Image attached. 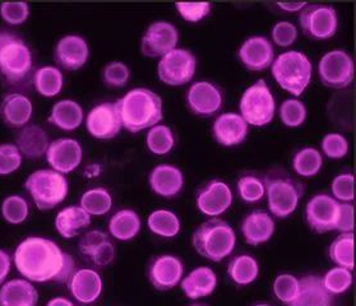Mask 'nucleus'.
Returning a JSON list of instances; mask_svg holds the SVG:
<instances>
[{"mask_svg":"<svg viewBox=\"0 0 356 306\" xmlns=\"http://www.w3.org/2000/svg\"><path fill=\"white\" fill-rule=\"evenodd\" d=\"M330 258L337 267L354 269V234H341L330 246Z\"/></svg>","mask_w":356,"mask_h":306,"instance_id":"nucleus-37","label":"nucleus"},{"mask_svg":"<svg viewBox=\"0 0 356 306\" xmlns=\"http://www.w3.org/2000/svg\"><path fill=\"white\" fill-rule=\"evenodd\" d=\"M181 291L191 300L209 298L217 287V275L209 267H198L186 275L181 282Z\"/></svg>","mask_w":356,"mask_h":306,"instance_id":"nucleus-27","label":"nucleus"},{"mask_svg":"<svg viewBox=\"0 0 356 306\" xmlns=\"http://www.w3.org/2000/svg\"><path fill=\"white\" fill-rule=\"evenodd\" d=\"M302 32L313 40H327L339 29L337 12L330 6H305L299 17Z\"/></svg>","mask_w":356,"mask_h":306,"instance_id":"nucleus-11","label":"nucleus"},{"mask_svg":"<svg viewBox=\"0 0 356 306\" xmlns=\"http://www.w3.org/2000/svg\"><path fill=\"white\" fill-rule=\"evenodd\" d=\"M151 191L163 198H174L184 188V174L172 165H157L148 176Z\"/></svg>","mask_w":356,"mask_h":306,"instance_id":"nucleus-24","label":"nucleus"},{"mask_svg":"<svg viewBox=\"0 0 356 306\" xmlns=\"http://www.w3.org/2000/svg\"><path fill=\"white\" fill-rule=\"evenodd\" d=\"M175 7L179 15H181L186 22L197 23L206 18L211 12L209 3H177Z\"/></svg>","mask_w":356,"mask_h":306,"instance_id":"nucleus-51","label":"nucleus"},{"mask_svg":"<svg viewBox=\"0 0 356 306\" xmlns=\"http://www.w3.org/2000/svg\"><path fill=\"white\" fill-rule=\"evenodd\" d=\"M29 203L21 195H9L1 204V214L10 225H19L29 217Z\"/></svg>","mask_w":356,"mask_h":306,"instance_id":"nucleus-43","label":"nucleus"},{"mask_svg":"<svg viewBox=\"0 0 356 306\" xmlns=\"http://www.w3.org/2000/svg\"><path fill=\"white\" fill-rule=\"evenodd\" d=\"M268 209L277 218H286L294 214L304 195V186L286 174L272 172L264 176Z\"/></svg>","mask_w":356,"mask_h":306,"instance_id":"nucleus-6","label":"nucleus"},{"mask_svg":"<svg viewBox=\"0 0 356 306\" xmlns=\"http://www.w3.org/2000/svg\"><path fill=\"white\" fill-rule=\"evenodd\" d=\"M22 157L16 145H0V176L16 172L22 165Z\"/></svg>","mask_w":356,"mask_h":306,"instance_id":"nucleus-46","label":"nucleus"},{"mask_svg":"<svg viewBox=\"0 0 356 306\" xmlns=\"http://www.w3.org/2000/svg\"><path fill=\"white\" fill-rule=\"evenodd\" d=\"M90 56V47L85 38L68 35L55 46V61L67 70H78L85 65Z\"/></svg>","mask_w":356,"mask_h":306,"instance_id":"nucleus-22","label":"nucleus"},{"mask_svg":"<svg viewBox=\"0 0 356 306\" xmlns=\"http://www.w3.org/2000/svg\"><path fill=\"white\" fill-rule=\"evenodd\" d=\"M289 306H332L330 295L319 275H304L299 280V292Z\"/></svg>","mask_w":356,"mask_h":306,"instance_id":"nucleus-28","label":"nucleus"},{"mask_svg":"<svg viewBox=\"0 0 356 306\" xmlns=\"http://www.w3.org/2000/svg\"><path fill=\"white\" fill-rule=\"evenodd\" d=\"M354 230V206L350 203H340V214L336 225V231L341 234L353 232Z\"/></svg>","mask_w":356,"mask_h":306,"instance_id":"nucleus-53","label":"nucleus"},{"mask_svg":"<svg viewBox=\"0 0 356 306\" xmlns=\"http://www.w3.org/2000/svg\"><path fill=\"white\" fill-rule=\"evenodd\" d=\"M32 53L22 38L0 32V73L12 84L22 83L31 73Z\"/></svg>","mask_w":356,"mask_h":306,"instance_id":"nucleus-7","label":"nucleus"},{"mask_svg":"<svg viewBox=\"0 0 356 306\" xmlns=\"http://www.w3.org/2000/svg\"><path fill=\"white\" fill-rule=\"evenodd\" d=\"M178 29L170 22L156 21L151 23L140 41V51L148 58H163V55L177 49Z\"/></svg>","mask_w":356,"mask_h":306,"instance_id":"nucleus-13","label":"nucleus"},{"mask_svg":"<svg viewBox=\"0 0 356 306\" xmlns=\"http://www.w3.org/2000/svg\"><path fill=\"white\" fill-rule=\"evenodd\" d=\"M271 67L272 76L280 87L293 96H300L309 86L313 68L309 58L302 51L290 50L280 54Z\"/></svg>","mask_w":356,"mask_h":306,"instance_id":"nucleus-4","label":"nucleus"},{"mask_svg":"<svg viewBox=\"0 0 356 306\" xmlns=\"http://www.w3.org/2000/svg\"><path fill=\"white\" fill-rule=\"evenodd\" d=\"M238 195L245 203H258L266 195V185L264 177L253 175V174H244L239 177L236 184Z\"/></svg>","mask_w":356,"mask_h":306,"instance_id":"nucleus-41","label":"nucleus"},{"mask_svg":"<svg viewBox=\"0 0 356 306\" xmlns=\"http://www.w3.org/2000/svg\"><path fill=\"white\" fill-rule=\"evenodd\" d=\"M277 6H279L282 10H285V12H299V10H302V8L307 6V3H277Z\"/></svg>","mask_w":356,"mask_h":306,"instance_id":"nucleus-55","label":"nucleus"},{"mask_svg":"<svg viewBox=\"0 0 356 306\" xmlns=\"http://www.w3.org/2000/svg\"><path fill=\"white\" fill-rule=\"evenodd\" d=\"M238 56L245 68L253 72H261L271 67L275 61V51L268 38L252 36L243 42Z\"/></svg>","mask_w":356,"mask_h":306,"instance_id":"nucleus-21","label":"nucleus"},{"mask_svg":"<svg viewBox=\"0 0 356 306\" xmlns=\"http://www.w3.org/2000/svg\"><path fill=\"white\" fill-rule=\"evenodd\" d=\"M323 165L321 152L316 148H302L293 159V168L298 175L302 177H312L317 175Z\"/></svg>","mask_w":356,"mask_h":306,"instance_id":"nucleus-39","label":"nucleus"},{"mask_svg":"<svg viewBox=\"0 0 356 306\" xmlns=\"http://www.w3.org/2000/svg\"><path fill=\"white\" fill-rule=\"evenodd\" d=\"M0 15L9 24H22L30 15V7L27 3H3Z\"/></svg>","mask_w":356,"mask_h":306,"instance_id":"nucleus-50","label":"nucleus"},{"mask_svg":"<svg viewBox=\"0 0 356 306\" xmlns=\"http://www.w3.org/2000/svg\"><path fill=\"white\" fill-rule=\"evenodd\" d=\"M26 191L40 211H49L59 206L68 195L70 184L67 177L53 168L33 171L26 179Z\"/></svg>","mask_w":356,"mask_h":306,"instance_id":"nucleus-5","label":"nucleus"},{"mask_svg":"<svg viewBox=\"0 0 356 306\" xmlns=\"http://www.w3.org/2000/svg\"><path fill=\"white\" fill-rule=\"evenodd\" d=\"M83 108L73 101V99H62L55 104L51 113L49 115V122H51L59 129L72 130L77 129L83 122Z\"/></svg>","mask_w":356,"mask_h":306,"instance_id":"nucleus-32","label":"nucleus"},{"mask_svg":"<svg viewBox=\"0 0 356 306\" xmlns=\"http://www.w3.org/2000/svg\"><path fill=\"white\" fill-rule=\"evenodd\" d=\"M79 204L90 216L99 217L110 212L113 197L105 188H93L85 191Z\"/></svg>","mask_w":356,"mask_h":306,"instance_id":"nucleus-38","label":"nucleus"},{"mask_svg":"<svg viewBox=\"0 0 356 306\" xmlns=\"http://www.w3.org/2000/svg\"><path fill=\"white\" fill-rule=\"evenodd\" d=\"M252 306H272L270 304H267V303H256V304H253Z\"/></svg>","mask_w":356,"mask_h":306,"instance_id":"nucleus-58","label":"nucleus"},{"mask_svg":"<svg viewBox=\"0 0 356 306\" xmlns=\"http://www.w3.org/2000/svg\"><path fill=\"white\" fill-rule=\"evenodd\" d=\"M116 105L122 125L131 133L151 129L163 120V99L148 88H133Z\"/></svg>","mask_w":356,"mask_h":306,"instance_id":"nucleus-2","label":"nucleus"},{"mask_svg":"<svg viewBox=\"0 0 356 306\" xmlns=\"http://www.w3.org/2000/svg\"><path fill=\"white\" fill-rule=\"evenodd\" d=\"M272 290L279 301L289 305L294 301L299 292V280L290 273H282L276 277Z\"/></svg>","mask_w":356,"mask_h":306,"instance_id":"nucleus-45","label":"nucleus"},{"mask_svg":"<svg viewBox=\"0 0 356 306\" xmlns=\"http://www.w3.org/2000/svg\"><path fill=\"white\" fill-rule=\"evenodd\" d=\"M340 214L339 200L321 193L309 199L305 207V217L310 229L318 234H325L336 230Z\"/></svg>","mask_w":356,"mask_h":306,"instance_id":"nucleus-12","label":"nucleus"},{"mask_svg":"<svg viewBox=\"0 0 356 306\" xmlns=\"http://www.w3.org/2000/svg\"><path fill=\"white\" fill-rule=\"evenodd\" d=\"M67 283L70 295L85 305L97 301L104 289L100 273L92 268L76 269Z\"/></svg>","mask_w":356,"mask_h":306,"instance_id":"nucleus-20","label":"nucleus"},{"mask_svg":"<svg viewBox=\"0 0 356 306\" xmlns=\"http://www.w3.org/2000/svg\"><path fill=\"white\" fill-rule=\"evenodd\" d=\"M122 127L116 102H104L93 107L86 119V128L96 139H113Z\"/></svg>","mask_w":356,"mask_h":306,"instance_id":"nucleus-17","label":"nucleus"},{"mask_svg":"<svg viewBox=\"0 0 356 306\" xmlns=\"http://www.w3.org/2000/svg\"><path fill=\"white\" fill-rule=\"evenodd\" d=\"M45 156L51 168L64 175L74 171L81 165L83 150L76 139L59 138L50 143Z\"/></svg>","mask_w":356,"mask_h":306,"instance_id":"nucleus-18","label":"nucleus"},{"mask_svg":"<svg viewBox=\"0 0 356 306\" xmlns=\"http://www.w3.org/2000/svg\"><path fill=\"white\" fill-rule=\"evenodd\" d=\"M33 106L31 99L22 93H10L1 102L0 114L6 124L15 128L26 127L31 120Z\"/></svg>","mask_w":356,"mask_h":306,"instance_id":"nucleus-29","label":"nucleus"},{"mask_svg":"<svg viewBox=\"0 0 356 306\" xmlns=\"http://www.w3.org/2000/svg\"><path fill=\"white\" fill-rule=\"evenodd\" d=\"M272 38L276 45L282 47L293 45L298 38V29L294 23L287 21L276 23L272 29Z\"/></svg>","mask_w":356,"mask_h":306,"instance_id":"nucleus-52","label":"nucleus"},{"mask_svg":"<svg viewBox=\"0 0 356 306\" xmlns=\"http://www.w3.org/2000/svg\"><path fill=\"white\" fill-rule=\"evenodd\" d=\"M322 150L330 159H343L348 152V139L340 133H330L322 139Z\"/></svg>","mask_w":356,"mask_h":306,"instance_id":"nucleus-49","label":"nucleus"},{"mask_svg":"<svg viewBox=\"0 0 356 306\" xmlns=\"http://www.w3.org/2000/svg\"><path fill=\"white\" fill-rule=\"evenodd\" d=\"M197 70V59L186 49H174L163 55L157 65V74L163 83L168 86H184L193 79Z\"/></svg>","mask_w":356,"mask_h":306,"instance_id":"nucleus-9","label":"nucleus"},{"mask_svg":"<svg viewBox=\"0 0 356 306\" xmlns=\"http://www.w3.org/2000/svg\"><path fill=\"white\" fill-rule=\"evenodd\" d=\"M146 145L149 152L154 153L156 156H165L170 152L175 145L174 133L169 127L157 124L148 130Z\"/></svg>","mask_w":356,"mask_h":306,"instance_id":"nucleus-40","label":"nucleus"},{"mask_svg":"<svg viewBox=\"0 0 356 306\" xmlns=\"http://www.w3.org/2000/svg\"><path fill=\"white\" fill-rule=\"evenodd\" d=\"M33 84L41 96L54 97L63 90L64 76L62 70L50 65L38 69L33 76Z\"/></svg>","mask_w":356,"mask_h":306,"instance_id":"nucleus-35","label":"nucleus"},{"mask_svg":"<svg viewBox=\"0 0 356 306\" xmlns=\"http://www.w3.org/2000/svg\"><path fill=\"white\" fill-rule=\"evenodd\" d=\"M47 306H74V304L65 298H51Z\"/></svg>","mask_w":356,"mask_h":306,"instance_id":"nucleus-56","label":"nucleus"},{"mask_svg":"<svg viewBox=\"0 0 356 306\" xmlns=\"http://www.w3.org/2000/svg\"><path fill=\"white\" fill-rule=\"evenodd\" d=\"M322 278V283L330 295H341L353 286V273L346 268L334 267L330 269Z\"/></svg>","mask_w":356,"mask_h":306,"instance_id":"nucleus-42","label":"nucleus"},{"mask_svg":"<svg viewBox=\"0 0 356 306\" xmlns=\"http://www.w3.org/2000/svg\"><path fill=\"white\" fill-rule=\"evenodd\" d=\"M259 275L258 260L249 255L241 254L234 257L227 264V275L238 286H248L254 282Z\"/></svg>","mask_w":356,"mask_h":306,"instance_id":"nucleus-34","label":"nucleus"},{"mask_svg":"<svg viewBox=\"0 0 356 306\" xmlns=\"http://www.w3.org/2000/svg\"><path fill=\"white\" fill-rule=\"evenodd\" d=\"M147 277L156 290H172L184 277V263L171 254L157 255L148 264Z\"/></svg>","mask_w":356,"mask_h":306,"instance_id":"nucleus-15","label":"nucleus"},{"mask_svg":"<svg viewBox=\"0 0 356 306\" xmlns=\"http://www.w3.org/2000/svg\"><path fill=\"white\" fill-rule=\"evenodd\" d=\"M12 267V259L10 255L6 250L0 249V286L7 280L9 272Z\"/></svg>","mask_w":356,"mask_h":306,"instance_id":"nucleus-54","label":"nucleus"},{"mask_svg":"<svg viewBox=\"0 0 356 306\" xmlns=\"http://www.w3.org/2000/svg\"><path fill=\"white\" fill-rule=\"evenodd\" d=\"M354 61L345 50L325 53L318 64L321 82L334 90L346 88L354 79Z\"/></svg>","mask_w":356,"mask_h":306,"instance_id":"nucleus-10","label":"nucleus"},{"mask_svg":"<svg viewBox=\"0 0 356 306\" xmlns=\"http://www.w3.org/2000/svg\"><path fill=\"white\" fill-rule=\"evenodd\" d=\"M78 250L88 264L97 269L108 267L115 259V246L110 235L100 230L86 232L79 239Z\"/></svg>","mask_w":356,"mask_h":306,"instance_id":"nucleus-14","label":"nucleus"},{"mask_svg":"<svg viewBox=\"0 0 356 306\" xmlns=\"http://www.w3.org/2000/svg\"><path fill=\"white\" fill-rule=\"evenodd\" d=\"M131 76L129 68L122 61H111L104 68L102 78L108 87H123L128 83Z\"/></svg>","mask_w":356,"mask_h":306,"instance_id":"nucleus-48","label":"nucleus"},{"mask_svg":"<svg viewBox=\"0 0 356 306\" xmlns=\"http://www.w3.org/2000/svg\"><path fill=\"white\" fill-rule=\"evenodd\" d=\"M192 244L202 258L218 263L234 252L236 234L224 220L209 218L194 231Z\"/></svg>","mask_w":356,"mask_h":306,"instance_id":"nucleus-3","label":"nucleus"},{"mask_svg":"<svg viewBox=\"0 0 356 306\" xmlns=\"http://www.w3.org/2000/svg\"><path fill=\"white\" fill-rule=\"evenodd\" d=\"M39 292L32 282L24 278H15L0 287V306H36Z\"/></svg>","mask_w":356,"mask_h":306,"instance_id":"nucleus-26","label":"nucleus"},{"mask_svg":"<svg viewBox=\"0 0 356 306\" xmlns=\"http://www.w3.org/2000/svg\"><path fill=\"white\" fill-rule=\"evenodd\" d=\"M147 226L152 234L163 239L175 237L180 231L178 216L168 209H157L148 216Z\"/></svg>","mask_w":356,"mask_h":306,"instance_id":"nucleus-36","label":"nucleus"},{"mask_svg":"<svg viewBox=\"0 0 356 306\" xmlns=\"http://www.w3.org/2000/svg\"><path fill=\"white\" fill-rule=\"evenodd\" d=\"M239 108L241 118L248 125L264 127L273 120L276 114V101L264 79L257 81L244 91Z\"/></svg>","mask_w":356,"mask_h":306,"instance_id":"nucleus-8","label":"nucleus"},{"mask_svg":"<svg viewBox=\"0 0 356 306\" xmlns=\"http://www.w3.org/2000/svg\"><path fill=\"white\" fill-rule=\"evenodd\" d=\"M195 204L201 214L218 218L232 207V189L222 180H211L197 191Z\"/></svg>","mask_w":356,"mask_h":306,"instance_id":"nucleus-16","label":"nucleus"},{"mask_svg":"<svg viewBox=\"0 0 356 306\" xmlns=\"http://www.w3.org/2000/svg\"><path fill=\"white\" fill-rule=\"evenodd\" d=\"M307 107L300 99H289L280 107V119L289 128H298L307 119Z\"/></svg>","mask_w":356,"mask_h":306,"instance_id":"nucleus-44","label":"nucleus"},{"mask_svg":"<svg viewBox=\"0 0 356 306\" xmlns=\"http://www.w3.org/2000/svg\"><path fill=\"white\" fill-rule=\"evenodd\" d=\"M249 125L236 113H224L217 116L212 131L218 145L234 147L243 143L248 137Z\"/></svg>","mask_w":356,"mask_h":306,"instance_id":"nucleus-23","label":"nucleus"},{"mask_svg":"<svg viewBox=\"0 0 356 306\" xmlns=\"http://www.w3.org/2000/svg\"><path fill=\"white\" fill-rule=\"evenodd\" d=\"M50 145L47 131L39 125H26L17 136V147L26 159L36 160L47 154Z\"/></svg>","mask_w":356,"mask_h":306,"instance_id":"nucleus-31","label":"nucleus"},{"mask_svg":"<svg viewBox=\"0 0 356 306\" xmlns=\"http://www.w3.org/2000/svg\"><path fill=\"white\" fill-rule=\"evenodd\" d=\"M222 92L211 82L201 81L191 86L186 92V105L194 115L209 118L222 106Z\"/></svg>","mask_w":356,"mask_h":306,"instance_id":"nucleus-19","label":"nucleus"},{"mask_svg":"<svg viewBox=\"0 0 356 306\" xmlns=\"http://www.w3.org/2000/svg\"><path fill=\"white\" fill-rule=\"evenodd\" d=\"M13 261L18 273L30 282L67 283L76 271L72 255L47 237L24 239L17 246Z\"/></svg>","mask_w":356,"mask_h":306,"instance_id":"nucleus-1","label":"nucleus"},{"mask_svg":"<svg viewBox=\"0 0 356 306\" xmlns=\"http://www.w3.org/2000/svg\"><path fill=\"white\" fill-rule=\"evenodd\" d=\"M91 225V216L81 206L63 208L55 217V229L64 239H72Z\"/></svg>","mask_w":356,"mask_h":306,"instance_id":"nucleus-30","label":"nucleus"},{"mask_svg":"<svg viewBox=\"0 0 356 306\" xmlns=\"http://www.w3.org/2000/svg\"><path fill=\"white\" fill-rule=\"evenodd\" d=\"M354 184H355V177L351 172H345V174L336 176L332 180V185H331L333 198L336 200H341L343 203H350L351 200H354L355 198Z\"/></svg>","mask_w":356,"mask_h":306,"instance_id":"nucleus-47","label":"nucleus"},{"mask_svg":"<svg viewBox=\"0 0 356 306\" xmlns=\"http://www.w3.org/2000/svg\"><path fill=\"white\" fill-rule=\"evenodd\" d=\"M241 230L247 244L258 246L271 240L276 225L271 214L257 209L244 217Z\"/></svg>","mask_w":356,"mask_h":306,"instance_id":"nucleus-25","label":"nucleus"},{"mask_svg":"<svg viewBox=\"0 0 356 306\" xmlns=\"http://www.w3.org/2000/svg\"><path fill=\"white\" fill-rule=\"evenodd\" d=\"M188 306H209V304H204V303H194V304H191V305Z\"/></svg>","mask_w":356,"mask_h":306,"instance_id":"nucleus-57","label":"nucleus"},{"mask_svg":"<svg viewBox=\"0 0 356 306\" xmlns=\"http://www.w3.org/2000/svg\"><path fill=\"white\" fill-rule=\"evenodd\" d=\"M142 222L133 209H120L111 216L108 221V234L122 241L132 240L140 234Z\"/></svg>","mask_w":356,"mask_h":306,"instance_id":"nucleus-33","label":"nucleus"}]
</instances>
